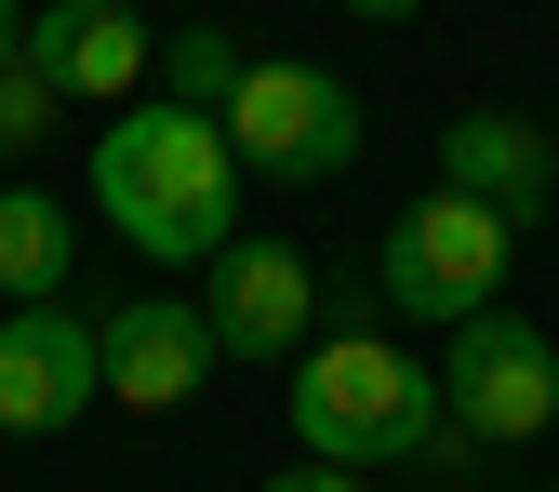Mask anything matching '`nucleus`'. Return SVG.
I'll return each instance as SVG.
<instances>
[{
  "instance_id": "f257e3e1",
  "label": "nucleus",
  "mask_w": 559,
  "mask_h": 492,
  "mask_svg": "<svg viewBox=\"0 0 559 492\" xmlns=\"http://www.w3.org/2000/svg\"><path fill=\"white\" fill-rule=\"evenodd\" d=\"M240 147H227V120H200L174 94H133L107 133H94V214L133 240V253H160V266H214L240 240Z\"/></svg>"
},
{
  "instance_id": "f03ea898",
  "label": "nucleus",
  "mask_w": 559,
  "mask_h": 492,
  "mask_svg": "<svg viewBox=\"0 0 559 492\" xmlns=\"http://www.w3.org/2000/svg\"><path fill=\"white\" fill-rule=\"evenodd\" d=\"M280 412H294V453L307 466H427V453H466L453 427H440V373L427 360H400V346L360 320V333H320L307 360H294V386H280Z\"/></svg>"
},
{
  "instance_id": "7ed1b4c3",
  "label": "nucleus",
  "mask_w": 559,
  "mask_h": 492,
  "mask_svg": "<svg viewBox=\"0 0 559 492\" xmlns=\"http://www.w3.org/2000/svg\"><path fill=\"white\" fill-rule=\"evenodd\" d=\"M507 266H520V227L479 214V200H453V187H427L373 240V307L386 320H427V333H466L479 307H507Z\"/></svg>"
},
{
  "instance_id": "20e7f679",
  "label": "nucleus",
  "mask_w": 559,
  "mask_h": 492,
  "mask_svg": "<svg viewBox=\"0 0 559 492\" xmlns=\"http://www.w3.org/2000/svg\"><path fill=\"white\" fill-rule=\"evenodd\" d=\"M440 427L466 440V453H520V440H546L559 427V346H546V320H520V307H479L466 333H440Z\"/></svg>"
},
{
  "instance_id": "39448f33",
  "label": "nucleus",
  "mask_w": 559,
  "mask_h": 492,
  "mask_svg": "<svg viewBox=\"0 0 559 492\" xmlns=\"http://www.w3.org/2000/svg\"><path fill=\"white\" fill-rule=\"evenodd\" d=\"M227 147H240V173H266V187H333L346 160H360V94H346L333 67L253 53V81L227 94Z\"/></svg>"
},
{
  "instance_id": "423d86ee",
  "label": "nucleus",
  "mask_w": 559,
  "mask_h": 492,
  "mask_svg": "<svg viewBox=\"0 0 559 492\" xmlns=\"http://www.w3.org/2000/svg\"><path fill=\"white\" fill-rule=\"evenodd\" d=\"M200 320H214L227 360H307L320 346V266L280 227H240L214 266H200Z\"/></svg>"
},
{
  "instance_id": "0eeeda50",
  "label": "nucleus",
  "mask_w": 559,
  "mask_h": 492,
  "mask_svg": "<svg viewBox=\"0 0 559 492\" xmlns=\"http://www.w3.org/2000/svg\"><path fill=\"white\" fill-rule=\"evenodd\" d=\"M94 399H107V320H81V307L0 320V440H67Z\"/></svg>"
},
{
  "instance_id": "6e6552de",
  "label": "nucleus",
  "mask_w": 559,
  "mask_h": 492,
  "mask_svg": "<svg viewBox=\"0 0 559 492\" xmlns=\"http://www.w3.org/2000/svg\"><path fill=\"white\" fill-rule=\"evenodd\" d=\"M27 67L67 94V107H133L147 94V67H160V40H147V14L133 0H40L27 14Z\"/></svg>"
},
{
  "instance_id": "1a4fd4ad",
  "label": "nucleus",
  "mask_w": 559,
  "mask_h": 492,
  "mask_svg": "<svg viewBox=\"0 0 559 492\" xmlns=\"http://www.w3.org/2000/svg\"><path fill=\"white\" fill-rule=\"evenodd\" d=\"M214 373H227V346H214V320H200V293H133L107 320V399L120 412H187Z\"/></svg>"
},
{
  "instance_id": "9d476101",
  "label": "nucleus",
  "mask_w": 559,
  "mask_h": 492,
  "mask_svg": "<svg viewBox=\"0 0 559 492\" xmlns=\"http://www.w3.org/2000/svg\"><path fill=\"white\" fill-rule=\"evenodd\" d=\"M440 187L479 200V214H507V227H546L559 214V147L520 107H466V120H440Z\"/></svg>"
},
{
  "instance_id": "9b49d317",
  "label": "nucleus",
  "mask_w": 559,
  "mask_h": 492,
  "mask_svg": "<svg viewBox=\"0 0 559 492\" xmlns=\"http://www.w3.org/2000/svg\"><path fill=\"white\" fill-rule=\"evenodd\" d=\"M0 293L14 307H67V200L0 187Z\"/></svg>"
},
{
  "instance_id": "f8f14e48",
  "label": "nucleus",
  "mask_w": 559,
  "mask_h": 492,
  "mask_svg": "<svg viewBox=\"0 0 559 492\" xmlns=\"http://www.w3.org/2000/svg\"><path fill=\"white\" fill-rule=\"evenodd\" d=\"M253 81V53H240V27H174L160 40V94L174 107H200V120H227V94Z\"/></svg>"
},
{
  "instance_id": "ddd939ff",
  "label": "nucleus",
  "mask_w": 559,
  "mask_h": 492,
  "mask_svg": "<svg viewBox=\"0 0 559 492\" xmlns=\"http://www.w3.org/2000/svg\"><path fill=\"white\" fill-rule=\"evenodd\" d=\"M53 133H67V94L40 81V67H0V160H14V147H53Z\"/></svg>"
},
{
  "instance_id": "4468645a",
  "label": "nucleus",
  "mask_w": 559,
  "mask_h": 492,
  "mask_svg": "<svg viewBox=\"0 0 559 492\" xmlns=\"http://www.w3.org/2000/svg\"><path fill=\"white\" fill-rule=\"evenodd\" d=\"M253 492H373V479H346V466H280V479H253Z\"/></svg>"
},
{
  "instance_id": "2eb2a0df",
  "label": "nucleus",
  "mask_w": 559,
  "mask_h": 492,
  "mask_svg": "<svg viewBox=\"0 0 559 492\" xmlns=\"http://www.w3.org/2000/svg\"><path fill=\"white\" fill-rule=\"evenodd\" d=\"M346 14H360V27H413V14H427V0H346Z\"/></svg>"
},
{
  "instance_id": "dca6fc26",
  "label": "nucleus",
  "mask_w": 559,
  "mask_h": 492,
  "mask_svg": "<svg viewBox=\"0 0 559 492\" xmlns=\"http://www.w3.org/2000/svg\"><path fill=\"white\" fill-rule=\"evenodd\" d=\"M0 67H27V14H14V0H0Z\"/></svg>"
},
{
  "instance_id": "f3484780",
  "label": "nucleus",
  "mask_w": 559,
  "mask_h": 492,
  "mask_svg": "<svg viewBox=\"0 0 559 492\" xmlns=\"http://www.w3.org/2000/svg\"><path fill=\"white\" fill-rule=\"evenodd\" d=\"M133 14H147V0H133Z\"/></svg>"
}]
</instances>
